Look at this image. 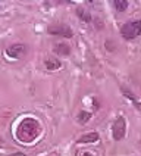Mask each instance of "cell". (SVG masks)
Segmentation results:
<instances>
[{
  "mask_svg": "<svg viewBox=\"0 0 141 156\" xmlns=\"http://www.w3.org/2000/svg\"><path fill=\"white\" fill-rule=\"evenodd\" d=\"M38 133H40L38 122L33 119V118H25L18 127L16 137L21 141H31V140H34L38 136Z\"/></svg>",
  "mask_w": 141,
  "mask_h": 156,
  "instance_id": "6da1fadb",
  "label": "cell"
},
{
  "mask_svg": "<svg viewBox=\"0 0 141 156\" xmlns=\"http://www.w3.org/2000/svg\"><path fill=\"white\" fill-rule=\"evenodd\" d=\"M141 33V21H131L128 24L121 28V34H122L123 38L126 40H134L137 38Z\"/></svg>",
  "mask_w": 141,
  "mask_h": 156,
  "instance_id": "7a4b0ae2",
  "label": "cell"
},
{
  "mask_svg": "<svg viewBox=\"0 0 141 156\" xmlns=\"http://www.w3.org/2000/svg\"><path fill=\"white\" fill-rule=\"evenodd\" d=\"M125 130H126V124H125V118L123 116H119L113 124V139L115 140H121L123 139V136H125Z\"/></svg>",
  "mask_w": 141,
  "mask_h": 156,
  "instance_id": "3957f363",
  "label": "cell"
},
{
  "mask_svg": "<svg viewBox=\"0 0 141 156\" xmlns=\"http://www.w3.org/2000/svg\"><path fill=\"white\" fill-rule=\"evenodd\" d=\"M47 31L53 35H60V37H66L70 38L72 37V30L66 25H56V27H49Z\"/></svg>",
  "mask_w": 141,
  "mask_h": 156,
  "instance_id": "277c9868",
  "label": "cell"
},
{
  "mask_svg": "<svg viewBox=\"0 0 141 156\" xmlns=\"http://www.w3.org/2000/svg\"><path fill=\"white\" fill-rule=\"evenodd\" d=\"M24 50H25V46L24 44H13V46H10L8 50H6V53H8L10 58H19L24 53Z\"/></svg>",
  "mask_w": 141,
  "mask_h": 156,
  "instance_id": "5b68a950",
  "label": "cell"
},
{
  "mask_svg": "<svg viewBox=\"0 0 141 156\" xmlns=\"http://www.w3.org/2000/svg\"><path fill=\"white\" fill-rule=\"evenodd\" d=\"M44 65H46V68L49 71H53V69H59L62 66V62L59 59H54V58H47Z\"/></svg>",
  "mask_w": 141,
  "mask_h": 156,
  "instance_id": "8992f818",
  "label": "cell"
},
{
  "mask_svg": "<svg viewBox=\"0 0 141 156\" xmlns=\"http://www.w3.org/2000/svg\"><path fill=\"white\" fill-rule=\"evenodd\" d=\"M96 141H98V134H97V133H88V134H84V136L79 139V143H84V144L96 143Z\"/></svg>",
  "mask_w": 141,
  "mask_h": 156,
  "instance_id": "52a82bcc",
  "label": "cell"
},
{
  "mask_svg": "<svg viewBox=\"0 0 141 156\" xmlns=\"http://www.w3.org/2000/svg\"><path fill=\"white\" fill-rule=\"evenodd\" d=\"M54 52L59 53V55H69L70 47L68 44H56L54 46Z\"/></svg>",
  "mask_w": 141,
  "mask_h": 156,
  "instance_id": "ba28073f",
  "label": "cell"
},
{
  "mask_svg": "<svg viewBox=\"0 0 141 156\" xmlns=\"http://www.w3.org/2000/svg\"><path fill=\"white\" fill-rule=\"evenodd\" d=\"M115 8L118 9V12H123L125 9L128 8V2H125V0H116L115 2Z\"/></svg>",
  "mask_w": 141,
  "mask_h": 156,
  "instance_id": "9c48e42d",
  "label": "cell"
},
{
  "mask_svg": "<svg viewBox=\"0 0 141 156\" xmlns=\"http://www.w3.org/2000/svg\"><path fill=\"white\" fill-rule=\"evenodd\" d=\"M90 118H91V113L90 112H81L78 115V122H81V124H87V122L90 121Z\"/></svg>",
  "mask_w": 141,
  "mask_h": 156,
  "instance_id": "30bf717a",
  "label": "cell"
},
{
  "mask_svg": "<svg viewBox=\"0 0 141 156\" xmlns=\"http://www.w3.org/2000/svg\"><path fill=\"white\" fill-rule=\"evenodd\" d=\"M77 13H78V16L81 18V19H84L85 22H90V21H91V18H90V15H88L87 12H85V10H81V9H78V10H77Z\"/></svg>",
  "mask_w": 141,
  "mask_h": 156,
  "instance_id": "8fae6325",
  "label": "cell"
},
{
  "mask_svg": "<svg viewBox=\"0 0 141 156\" xmlns=\"http://www.w3.org/2000/svg\"><path fill=\"white\" fill-rule=\"evenodd\" d=\"M12 156H25L24 153H15V155H12Z\"/></svg>",
  "mask_w": 141,
  "mask_h": 156,
  "instance_id": "7c38bea8",
  "label": "cell"
},
{
  "mask_svg": "<svg viewBox=\"0 0 141 156\" xmlns=\"http://www.w3.org/2000/svg\"><path fill=\"white\" fill-rule=\"evenodd\" d=\"M84 156H93V155H90V153H85V155H84Z\"/></svg>",
  "mask_w": 141,
  "mask_h": 156,
  "instance_id": "4fadbf2b",
  "label": "cell"
},
{
  "mask_svg": "<svg viewBox=\"0 0 141 156\" xmlns=\"http://www.w3.org/2000/svg\"><path fill=\"white\" fill-rule=\"evenodd\" d=\"M0 10H2V6H0Z\"/></svg>",
  "mask_w": 141,
  "mask_h": 156,
  "instance_id": "5bb4252c",
  "label": "cell"
}]
</instances>
